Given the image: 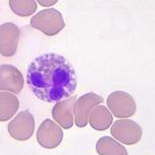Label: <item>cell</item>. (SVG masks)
Wrapping results in <instances>:
<instances>
[{
	"label": "cell",
	"instance_id": "9c48e42d",
	"mask_svg": "<svg viewBox=\"0 0 155 155\" xmlns=\"http://www.w3.org/2000/svg\"><path fill=\"white\" fill-rule=\"evenodd\" d=\"M22 74L13 65L2 64L1 66V90L19 94L23 87Z\"/></svg>",
	"mask_w": 155,
	"mask_h": 155
},
{
	"label": "cell",
	"instance_id": "5bb4252c",
	"mask_svg": "<svg viewBox=\"0 0 155 155\" xmlns=\"http://www.w3.org/2000/svg\"><path fill=\"white\" fill-rule=\"evenodd\" d=\"M11 10L15 14L21 17H28L36 11L38 6L35 1H9Z\"/></svg>",
	"mask_w": 155,
	"mask_h": 155
},
{
	"label": "cell",
	"instance_id": "9a60e30c",
	"mask_svg": "<svg viewBox=\"0 0 155 155\" xmlns=\"http://www.w3.org/2000/svg\"><path fill=\"white\" fill-rule=\"evenodd\" d=\"M58 1H51L50 2H44L43 1H38L37 2L39 4L45 7L50 6L56 3V2Z\"/></svg>",
	"mask_w": 155,
	"mask_h": 155
},
{
	"label": "cell",
	"instance_id": "277c9868",
	"mask_svg": "<svg viewBox=\"0 0 155 155\" xmlns=\"http://www.w3.org/2000/svg\"><path fill=\"white\" fill-rule=\"evenodd\" d=\"M107 103L113 114L118 118L132 117L135 114L137 109L132 95L122 91H114L110 94Z\"/></svg>",
	"mask_w": 155,
	"mask_h": 155
},
{
	"label": "cell",
	"instance_id": "30bf717a",
	"mask_svg": "<svg viewBox=\"0 0 155 155\" xmlns=\"http://www.w3.org/2000/svg\"><path fill=\"white\" fill-rule=\"evenodd\" d=\"M74 100L72 97L58 103L53 110V118L65 129H70L73 125L72 107Z\"/></svg>",
	"mask_w": 155,
	"mask_h": 155
},
{
	"label": "cell",
	"instance_id": "5b68a950",
	"mask_svg": "<svg viewBox=\"0 0 155 155\" xmlns=\"http://www.w3.org/2000/svg\"><path fill=\"white\" fill-rule=\"evenodd\" d=\"M35 129L33 116L27 110L20 112L8 125L10 135L19 141H26L30 138Z\"/></svg>",
	"mask_w": 155,
	"mask_h": 155
},
{
	"label": "cell",
	"instance_id": "6da1fadb",
	"mask_svg": "<svg viewBox=\"0 0 155 155\" xmlns=\"http://www.w3.org/2000/svg\"><path fill=\"white\" fill-rule=\"evenodd\" d=\"M27 82L38 99L54 103L70 97L77 86L75 71L63 55L49 52L36 58L30 64Z\"/></svg>",
	"mask_w": 155,
	"mask_h": 155
},
{
	"label": "cell",
	"instance_id": "3957f363",
	"mask_svg": "<svg viewBox=\"0 0 155 155\" xmlns=\"http://www.w3.org/2000/svg\"><path fill=\"white\" fill-rule=\"evenodd\" d=\"M141 127L135 121L130 119L114 122L111 129V135L123 144L128 145L138 143L142 136Z\"/></svg>",
	"mask_w": 155,
	"mask_h": 155
},
{
	"label": "cell",
	"instance_id": "7c38bea8",
	"mask_svg": "<svg viewBox=\"0 0 155 155\" xmlns=\"http://www.w3.org/2000/svg\"><path fill=\"white\" fill-rule=\"evenodd\" d=\"M96 148L100 155H128L124 146L109 136L103 137L98 140Z\"/></svg>",
	"mask_w": 155,
	"mask_h": 155
},
{
	"label": "cell",
	"instance_id": "ba28073f",
	"mask_svg": "<svg viewBox=\"0 0 155 155\" xmlns=\"http://www.w3.org/2000/svg\"><path fill=\"white\" fill-rule=\"evenodd\" d=\"M1 52L5 56H11L15 53L20 36V31L13 23L7 22L1 25Z\"/></svg>",
	"mask_w": 155,
	"mask_h": 155
},
{
	"label": "cell",
	"instance_id": "4fadbf2b",
	"mask_svg": "<svg viewBox=\"0 0 155 155\" xmlns=\"http://www.w3.org/2000/svg\"><path fill=\"white\" fill-rule=\"evenodd\" d=\"M19 107V101L15 95L8 92H1L0 120H9L16 114Z\"/></svg>",
	"mask_w": 155,
	"mask_h": 155
},
{
	"label": "cell",
	"instance_id": "8fae6325",
	"mask_svg": "<svg viewBox=\"0 0 155 155\" xmlns=\"http://www.w3.org/2000/svg\"><path fill=\"white\" fill-rule=\"evenodd\" d=\"M113 120L112 115L106 107L100 105L95 107L89 115V122L94 129L99 131L108 129Z\"/></svg>",
	"mask_w": 155,
	"mask_h": 155
},
{
	"label": "cell",
	"instance_id": "8992f818",
	"mask_svg": "<svg viewBox=\"0 0 155 155\" xmlns=\"http://www.w3.org/2000/svg\"><path fill=\"white\" fill-rule=\"evenodd\" d=\"M36 136L37 141L41 147L53 149L61 144L63 138V132L57 124L47 119L39 127Z\"/></svg>",
	"mask_w": 155,
	"mask_h": 155
},
{
	"label": "cell",
	"instance_id": "52a82bcc",
	"mask_svg": "<svg viewBox=\"0 0 155 155\" xmlns=\"http://www.w3.org/2000/svg\"><path fill=\"white\" fill-rule=\"evenodd\" d=\"M103 102L102 97L93 92L80 97L74 107V122L76 126L79 127H85L88 124V116L91 109Z\"/></svg>",
	"mask_w": 155,
	"mask_h": 155
},
{
	"label": "cell",
	"instance_id": "7a4b0ae2",
	"mask_svg": "<svg viewBox=\"0 0 155 155\" xmlns=\"http://www.w3.org/2000/svg\"><path fill=\"white\" fill-rule=\"evenodd\" d=\"M30 23L32 27L49 36L57 34L65 26L62 14L53 8L38 12L31 17Z\"/></svg>",
	"mask_w": 155,
	"mask_h": 155
}]
</instances>
